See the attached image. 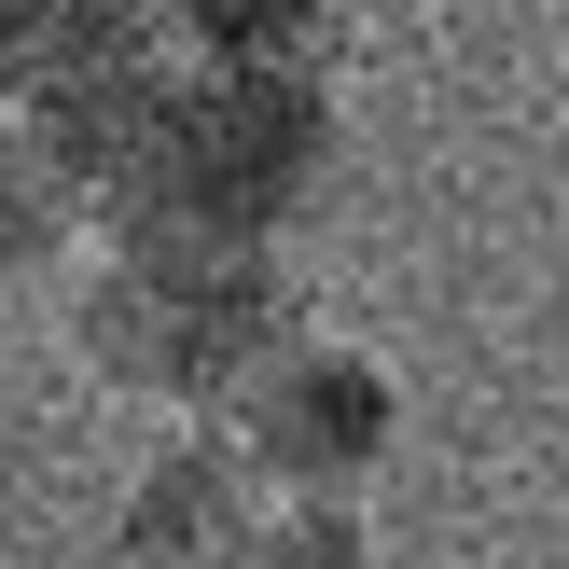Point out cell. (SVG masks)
Wrapping results in <instances>:
<instances>
[{
	"mask_svg": "<svg viewBox=\"0 0 569 569\" xmlns=\"http://www.w3.org/2000/svg\"><path fill=\"white\" fill-rule=\"evenodd\" d=\"M209 431L250 459L264 500H361L389 472V445H403V389H389L376 348H348V333L306 320L292 348H264L237 389H222Z\"/></svg>",
	"mask_w": 569,
	"mask_h": 569,
	"instance_id": "3957f363",
	"label": "cell"
},
{
	"mask_svg": "<svg viewBox=\"0 0 569 569\" xmlns=\"http://www.w3.org/2000/svg\"><path fill=\"white\" fill-rule=\"evenodd\" d=\"M56 14H70V0H0V56H14V42H42Z\"/></svg>",
	"mask_w": 569,
	"mask_h": 569,
	"instance_id": "52a82bcc",
	"label": "cell"
},
{
	"mask_svg": "<svg viewBox=\"0 0 569 569\" xmlns=\"http://www.w3.org/2000/svg\"><path fill=\"white\" fill-rule=\"evenodd\" d=\"M306 333V278L250 237H83L70 348L153 417H222V389Z\"/></svg>",
	"mask_w": 569,
	"mask_h": 569,
	"instance_id": "7a4b0ae2",
	"label": "cell"
},
{
	"mask_svg": "<svg viewBox=\"0 0 569 569\" xmlns=\"http://www.w3.org/2000/svg\"><path fill=\"white\" fill-rule=\"evenodd\" d=\"M153 14L194 28V42H237V56H320V70H333L348 0H153Z\"/></svg>",
	"mask_w": 569,
	"mask_h": 569,
	"instance_id": "8992f818",
	"label": "cell"
},
{
	"mask_svg": "<svg viewBox=\"0 0 569 569\" xmlns=\"http://www.w3.org/2000/svg\"><path fill=\"white\" fill-rule=\"evenodd\" d=\"M194 569H376V528H361V500H264L237 542H209Z\"/></svg>",
	"mask_w": 569,
	"mask_h": 569,
	"instance_id": "5b68a950",
	"label": "cell"
},
{
	"mask_svg": "<svg viewBox=\"0 0 569 569\" xmlns=\"http://www.w3.org/2000/svg\"><path fill=\"white\" fill-rule=\"evenodd\" d=\"M70 250H83V194H70V167L42 153V126H28V111H0V278L70 264Z\"/></svg>",
	"mask_w": 569,
	"mask_h": 569,
	"instance_id": "277c9868",
	"label": "cell"
},
{
	"mask_svg": "<svg viewBox=\"0 0 569 569\" xmlns=\"http://www.w3.org/2000/svg\"><path fill=\"white\" fill-rule=\"evenodd\" d=\"M0 361H14V348H0Z\"/></svg>",
	"mask_w": 569,
	"mask_h": 569,
	"instance_id": "ba28073f",
	"label": "cell"
},
{
	"mask_svg": "<svg viewBox=\"0 0 569 569\" xmlns=\"http://www.w3.org/2000/svg\"><path fill=\"white\" fill-rule=\"evenodd\" d=\"M0 111L42 126L70 167L83 237H250L278 250L333 167V70L237 56L167 28L153 0H70L42 42L0 56Z\"/></svg>",
	"mask_w": 569,
	"mask_h": 569,
	"instance_id": "6da1fadb",
	"label": "cell"
}]
</instances>
